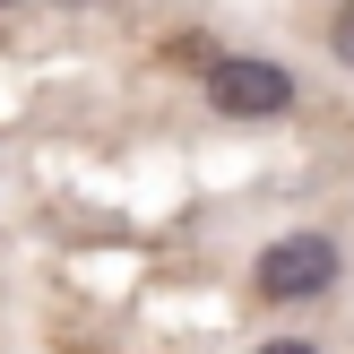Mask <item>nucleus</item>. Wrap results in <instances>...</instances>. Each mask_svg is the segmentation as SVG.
I'll return each mask as SVG.
<instances>
[{
    "instance_id": "f257e3e1",
    "label": "nucleus",
    "mask_w": 354,
    "mask_h": 354,
    "mask_svg": "<svg viewBox=\"0 0 354 354\" xmlns=\"http://www.w3.org/2000/svg\"><path fill=\"white\" fill-rule=\"evenodd\" d=\"M251 286H259V303H311L320 286H337V242H328V234H286V242H268L259 268H251Z\"/></svg>"
},
{
    "instance_id": "f03ea898",
    "label": "nucleus",
    "mask_w": 354,
    "mask_h": 354,
    "mask_svg": "<svg viewBox=\"0 0 354 354\" xmlns=\"http://www.w3.org/2000/svg\"><path fill=\"white\" fill-rule=\"evenodd\" d=\"M207 95H216V113L234 121H268L294 104V78L277 61H207Z\"/></svg>"
},
{
    "instance_id": "7ed1b4c3",
    "label": "nucleus",
    "mask_w": 354,
    "mask_h": 354,
    "mask_svg": "<svg viewBox=\"0 0 354 354\" xmlns=\"http://www.w3.org/2000/svg\"><path fill=\"white\" fill-rule=\"evenodd\" d=\"M328 44H337V61L354 69V0H346V9H337V26H328Z\"/></svg>"
},
{
    "instance_id": "20e7f679",
    "label": "nucleus",
    "mask_w": 354,
    "mask_h": 354,
    "mask_svg": "<svg viewBox=\"0 0 354 354\" xmlns=\"http://www.w3.org/2000/svg\"><path fill=\"white\" fill-rule=\"evenodd\" d=\"M259 354H320V346H303V337H277V346H259Z\"/></svg>"
}]
</instances>
